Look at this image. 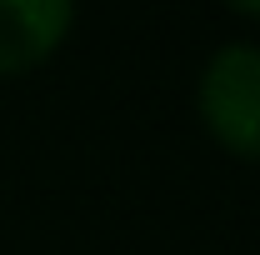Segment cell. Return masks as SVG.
Instances as JSON below:
<instances>
[{"label":"cell","mask_w":260,"mask_h":255,"mask_svg":"<svg viewBox=\"0 0 260 255\" xmlns=\"http://www.w3.org/2000/svg\"><path fill=\"white\" fill-rule=\"evenodd\" d=\"M200 125L240 160H260V40H225L195 80Z\"/></svg>","instance_id":"1"},{"label":"cell","mask_w":260,"mask_h":255,"mask_svg":"<svg viewBox=\"0 0 260 255\" xmlns=\"http://www.w3.org/2000/svg\"><path fill=\"white\" fill-rule=\"evenodd\" d=\"M230 10H235V15H255V20H260V5H250V0H235Z\"/></svg>","instance_id":"3"},{"label":"cell","mask_w":260,"mask_h":255,"mask_svg":"<svg viewBox=\"0 0 260 255\" xmlns=\"http://www.w3.org/2000/svg\"><path fill=\"white\" fill-rule=\"evenodd\" d=\"M75 25L70 0H0V75L50 60Z\"/></svg>","instance_id":"2"}]
</instances>
